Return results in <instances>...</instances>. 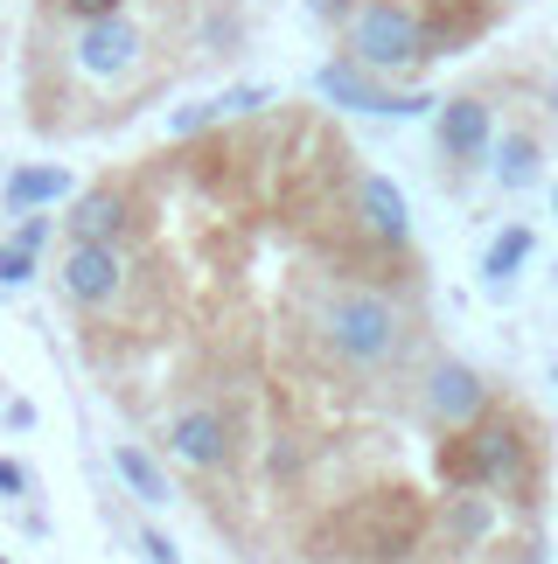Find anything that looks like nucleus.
Returning a JSON list of instances; mask_svg holds the SVG:
<instances>
[{
    "mask_svg": "<svg viewBox=\"0 0 558 564\" xmlns=\"http://www.w3.org/2000/svg\"><path fill=\"white\" fill-rule=\"evenodd\" d=\"M489 175H496V188H509V195L538 188V175H545V140L530 133V126H517V133H496V154H489Z\"/></svg>",
    "mask_w": 558,
    "mask_h": 564,
    "instance_id": "nucleus-16",
    "label": "nucleus"
},
{
    "mask_svg": "<svg viewBox=\"0 0 558 564\" xmlns=\"http://www.w3.org/2000/svg\"><path fill=\"white\" fill-rule=\"evenodd\" d=\"M168 460H182L189 474H217L238 460V419H230L224 404H182L175 419H168L161 432Z\"/></svg>",
    "mask_w": 558,
    "mask_h": 564,
    "instance_id": "nucleus-7",
    "label": "nucleus"
},
{
    "mask_svg": "<svg viewBox=\"0 0 558 564\" xmlns=\"http://www.w3.org/2000/svg\"><path fill=\"white\" fill-rule=\"evenodd\" d=\"M545 474V432L530 425L524 404H489L468 432H447L440 446V481L447 488H503L530 502Z\"/></svg>",
    "mask_w": 558,
    "mask_h": 564,
    "instance_id": "nucleus-2",
    "label": "nucleus"
},
{
    "mask_svg": "<svg viewBox=\"0 0 558 564\" xmlns=\"http://www.w3.org/2000/svg\"><path fill=\"white\" fill-rule=\"evenodd\" d=\"M426 530H433V516H426V502L412 488H371V495L321 516L308 551L329 564H405Z\"/></svg>",
    "mask_w": 558,
    "mask_h": 564,
    "instance_id": "nucleus-3",
    "label": "nucleus"
},
{
    "mask_svg": "<svg viewBox=\"0 0 558 564\" xmlns=\"http://www.w3.org/2000/svg\"><path fill=\"white\" fill-rule=\"evenodd\" d=\"M71 21H105V14H126V0H56Z\"/></svg>",
    "mask_w": 558,
    "mask_h": 564,
    "instance_id": "nucleus-21",
    "label": "nucleus"
},
{
    "mask_svg": "<svg viewBox=\"0 0 558 564\" xmlns=\"http://www.w3.org/2000/svg\"><path fill=\"white\" fill-rule=\"evenodd\" d=\"M350 216L363 224V237H371L377 251H405V245H412V203H405V188L391 175H356Z\"/></svg>",
    "mask_w": 558,
    "mask_h": 564,
    "instance_id": "nucleus-11",
    "label": "nucleus"
},
{
    "mask_svg": "<svg viewBox=\"0 0 558 564\" xmlns=\"http://www.w3.org/2000/svg\"><path fill=\"white\" fill-rule=\"evenodd\" d=\"M433 140H440V161H447V167H482L489 154H496V112H489V98H482V91L440 98Z\"/></svg>",
    "mask_w": 558,
    "mask_h": 564,
    "instance_id": "nucleus-10",
    "label": "nucleus"
},
{
    "mask_svg": "<svg viewBox=\"0 0 558 564\" xmlns=\"http://www.w3.org/2000/svg\"><path fill=\"white\" fill-rule=\"evenodd\" d=\"M112 474L133 488V502H147V509L175 502V481H168V467H161L140 440H112Z\"/></svg>",
    "mask_w": 558,
    "mask_h": 564,
    "instance_id": "nucleus-17",
    "label": "nucleus"
},
{
    "mask_svg": "<svg viewBox=\"0 0 558 564\" xmlns=\"http://www.w3.org/2000/svg\"><path fill=\"white\" fill-rule=\"evenodd\" d=\"M35 279V245H21V237H0V293L29 286Z\"/></svg>",
    "mask_w": 558,
    "mask_h": 564,
    "instance_id": "nucleus-20",
    "label": "nucleus"
},
{
    "mask_svg": "<svg viewBox=\"0 0 558 564\" xmlns=\"http://www.w3.org/2000/svg\"><path fill=\"white\" fill-rule=\"evenodd\" d=\"M551 383H558V370H551Z\"/></svg>",
    "mask_w": 558,
    "mask_h": 564,
    "instance_id": "nucleus-25",
    "label": "nucleus"
},
{
    "mask_svg": "<svg viewBox=\"0 0 558 564\" xmlns=\"http://www.w3.org/2000/svg\"><path fill=\"white\" fill-rule=\"evenodd\" d=\"M140 56H147V35H140L133 14L77 21V35H71V70L92 77V84H126L140 70Z\"/></svg>",
    "mask_w": 558,
    "mask_h": 564,
    "instance_id": "nucleus-6",
    "label": "nucleus"
},
{
    "mask_svg": "<svg viewBox=\"0 0 558 564\" xmlns=\"http://www.w3.org/2000/svg\"><path fill=\"white\" fill-rule=\"evenodd\" d=\"M530 251H538V230H530V224H503L496 237H489V251H482V286L489 293H509V286H517V272L530 265Z\"/></svg>",
    "mask_w": 558,
    "mask_h": 564,
    "instance_id": "nucleus-18",
    "label": "nucleus"
},
{
    "mask_svg": "<svg viewBox=\"0 0 558 564\" xmlns=\"http://www.w3.org/2000/svg\"><path fill=\"white\" fill-rule=\"evenodd\" d=\"M314 98L335 105V112H371V119H426V112H440L433 91H391V84H384L377 70H363L356 56L321 63V70H314Z\"/></svg>",
    "mask_w": 558,
    "mask_h": 564,
    "instance_id": "nucleus-5",
    "label": "nucleus"
},
{
    "mask_svg": "<svg viewBox=\"0 0 558 564\" xmlns=\"http://www.w3.org/2000/svg\"><path fill=\"white\" fill-rule=\"evenodd\" d=\"M63 230H71V245H126L133 237V195L112 182L84 188L71 203V216H63Z\"/></svg>",
    "mask_w": 558,
    "mask_h": 564,
    "instance_id": "nucleus-12",
    "label": "nucleus"
},
{
    "mask_svg": "<svg viewBox=\"0 0 558 564\" xmlns=\"http://www.w3.org/2000/svg\"><path fill=\"white\" fill-rule=\"evenodd\" d=\"M342 56H356L377 77H412L433 63V35H426V14L412 0H363L342 21Z\"/></svg>",
    "mask_w": 558,
    "mask_h": 564,
    "instance_id": "nucleus-4",
    "label": "nucleus"
},
{
    "mask_svg": "<svg viewBox=\"0 0 558 564\" xmlns=\"http://www.w3.org/2000/svg\"><path fill=\"white\" fill-rule=\"evenodd\" d=\"M56 286H63V300H71V307L105 314V307L126 293V245H63Z\"/></svg>",
    "mask_w": 558,
    "mask_h": 564,
    "instance_id": "nucleus-9",
    "label": "nucleus"
},
{
    "mask_svg": "<svg viewBox=\"0 0 558 564\" xmlns=\"http://www.w3.org/2000/svg\"><path fill=\"white\" fill-rule=\"evenodd\" d=\"M140 551H147V564H182V551L168 544L161 530H140Z\"/></svg>",
    "mask_w": 558,
    "mask_h": 564,
    "instance_id": "nucleus-22",
    "label": "nucleus"
},
{
    "mask_svg": "<svg viewBox=\"0 0 558 564\" xmlns=\"http://www.w3.org/2000/svg\"><path fill=\"white\" fill-rule=\"evenodd\" d=\"M426 35H433V56H461L496 29V0H419Z\"/></svg>",
    "mask_w": 558,
    "mask_h": 564,
    "instance_id": "nucleus-14",
    "label": "nucleus"
},
{
    "mask_svg": "<svg viewBox=\"0 0 558 564\" xmlns=\"http://www.w3.org/2000/svg\"><path fill=\"white\" fill-rule=\"evenodd\" d=\"M308 335L329 370L356 377V383H377L391 377L419 341V314L405 307L398 293L371 286V279H321L314 300H308Z\"/></svg>",
    "mask_w": 558,
    "mask_h": 564,
    "instance_id": "nucleus-1",
    "label": "nucleus"
},
{
    "mask_svg": "<svg viewBox=\"0 0 558 564\" xmlns=\"http://www.w3.org/2000/svg\"><path fill=\"white\" fill-rule=\"evenodd\" d=\"M224 126V98H196V105H175L168 112V140H203Z\"/></svg>",
    "mask_w": 558,
    "mask_h": 564,
    "instance_id": "nucleus-19",
    "label": "nucleus"
},
{
    "mask_svg": "<svg viewBox=\"0 0 558 564\" xmlns=\"http://www.w3.org/2000/svg\"><path fill=\"white\" fill-rule=\"evenodd\" d=\"M0 495H29V467L21 460H0Z\"/></svg>",
    "mask_w": 558,
    "mask_h": 564,
    "instance_id": "nucleus-23",
    "label": "nucleus"
},
{
    "mask_svg": "<svg viewBox=\"0 0 558 564\" xmlns=\"http://www.w3.org/2000/svg\"><path fill=\"white\" fill-rule=\"evenodd\" d=\"M489 404H496V390H489V377L475 362H461V356H440L433 370H426V383H419V411H426L433 432H468Z\"/></svg>",
    "mask_w": 558,
    "mask_h": 564,
    "instance_id": "nucleus-8",
    "label": "nucleus"
},
{
    "mask_svg": "<svg viewBox=\"0 0 558 564\" xmlns=\"http://www.w3.org/2000/svg\"><path fill=\"white\" fill-rule=\"evenodd\" d=\"M496 495L489 488H447L440 495V509H433V530H440V544L447 551H482L489 536H496Z\"/></svg>",
    "mask_w": 558,
    "mask_h": 564,
    "instance_id": "nucleus-13",
    "label": "nucleus"
},
{
    "mask_svg": "<svg viewBox=\"0 0 558 564\" xmlns=\"http://www.w3.org/2000/svg\"><path fill=\"white\" fill-rule=\"evenodd\" d=\"M551 216H558V182H551Z\"/></svg>",
    "mask_w": 558,
    "mask_h": 564,
    "instance_id": "nucleus-24",
    "label": "nucleus"
},
{
    "mask_svg": "<svg viewBox=\"0 0 558 564\" xmlns=\"http://www.w3.org/2000/svg\"><path fill=\"white\" fill-rule=\"evenodd\" d=\"M0 564H8V557H0Z\"/></svg>",
    "mask_w": 558,
    "mask_h": 564,
    "instance_id": "nucleus-26",
    "label": "nucleus"
},
{
    "mask_svg": "<svg viewBox=\"0 0 558 564\" xmlns=\"http://www.w3.org/2000/svg\"><path fill=\"white\" fill-rule=\"evenodd\" d=\"M77 182H71V167L63 161H29V167H14L8 182H0V203H8L14 216H29V209H56V203H71Z\"/></svg>",
    "mask_w": 558,
    "mask_h": 564,
    "instance_id": "nucleus-15",
    "label": "nucleus"
}]
</instances>
